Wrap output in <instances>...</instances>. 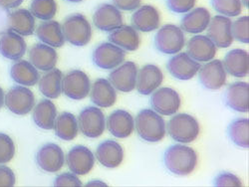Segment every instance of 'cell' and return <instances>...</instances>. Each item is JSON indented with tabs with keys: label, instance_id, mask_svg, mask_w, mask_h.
Listing matches in <instances>:
<instances>
[{
	"label": "cell",
	"instance_id": "cell-1",
	"mask_svg": "<svg viewBox=\"0 0 249 187\" xmlns=\"http://www.w3.org/2000/svg\"><path fill=\"white\" fill-rule=\"evenodd\" d=\"M165 168L178 176H186L194 172L197 165L196 151L183 143L175 144L165 151L163 154Z\"/></svg>",
	"mask_w": 249,
	"mask_h": 187
},
{
	"label": "cell",
	"instance_id": "cell-2",
	"mask_svg": "<svg viewBox=\"0 0 249 187\" xmlns=\"http://www.w3.org/2000/svg\"><path fill=\"white\" fill-rule=\"evenodd\" d=\"M135 129L139 136L148 142H159L162 140L167 133L164 119L153 109L142 110L137 115Z\"/></svg>",
	"mask_w": 249,
	"mask_h": 187
},
{
	"label": "cell",
	"instance_id": "cell-3",
	"mask_svg": "<svg viewBox=\"0 0 249 187\" xmlns=\"http://www.w3.org/2000/svg\"><path fill=\"white\" fill-rule=\"evenodd\" d=\"M62 31H63L65 41L77 47L88 45L93 34L89 20L86 16L80 13L68 16L62 24Z\"/></svg>",
	"mask_w": 249,
	"mask_h": 187
},
{
	"label": "cell",
	"instance_id": "cell-4",
	"mask_svg": "<svg viewBox=\"0 0 249 187\" xmlns=\"http://www.w3.org/2000/svg\"><path fill=\"white\" fill-rule=\"evenodd\" d=\"M167 131L170 136L178 143L195 141L200 132L197 119L189 114H178L169 120Z\"/></svg>",
	"mask_w": 249,
	"mask_h": 187
},
{
	"label": "cell",
	"instance_id": "cell-5",
	"mask_svg": "<svg viewBox=\"0 0 249 187\" xmlns=\"http://www.w3.org/2000/svg\"><path fill=\"white\" fill-rule=\"evenodd\" d=\"M184 45V33L180 27L175 24L163 25L156 34L155 46L162 54L175 55L181 51Z\"/></svg>",
	"mask_w": 249,
	"mask_h": 187
},
{
	"label": "cell",
	"instance_id": "cell-6",
	"mask_svg": "<svg viewBox=\"0 0 249 187\" xmlns=\"http://www.w3.org/2000/svg\"><path fill=\"white\" fill-rule=\"evenodd\" d=\"M79 131L88 138H98L106 130V118L98 107L82 110L77 119Z\"/></svg>",
	"mask_w": 249,
	"mask_h": 187
},
{
	"label": "cell",
	"instance_id": "cell-7",
	"mask_svg": "<svg viewBox=\"0 0 249 187\" xmlns=\"http://www.w3.org/2000/svg\"><path fill=\"white\" fill-rule=\"evenodd\" d=\"M90 91L91 81L83 71L73 70L62 79V93L71 100H84L88 97Z\"/></svg>",
	"mask_w": 249,
	"mask_h": 187
},
{
	"label": "cell",
	"instance_id": "cell-8",
	"mask_svg": "<svg viewBox=\"0 0 249 187\" xmlns=\"http://www.w3.org/2000/svg\"><path fill=\"white\" fill-rule=\"evenodd\" d=\"M4 103L11 113L17 116H25L33 110L35 97L33 92L27 87L15 86L6 94Z\"/></svg>",
	"mask_w": 249,
	"mask_h": 187
},
{
	"label": "cell",
	"instance_id": "cell-9",
	"mask_svg": "<svg viewBox=\"0 0 249 187\" xmlns=\"http://www.w3.org/2000/svg\"><path fill=\"white\" fill-rule=\"evenodd\" d=\"M197 74L201 86L206 90L218 91L226 84L227 73L220 60L206 62L199 68Z\"/></svg>",
	"mask_w": 249,
	"mask_h": 187
},
{
	"label": "cell",
	"instance_id": "cell-10",
	"mask_svg": "<svg viewBox=\"0 0 249 187\" xmlns=\"http://www.w3.org/2000/svg\"><path fill=\"white\" fill-rule=\"evenodd\" d=\"M126 54L124 51L111 42H103L93 52L95 66L103 70H113L124 63Z\"/></svg>",
	"mask_w": 249,
	"mask_h": 187
},
{
	"label": "cell",
	"instance_id": "cell-11",
	"mask_svg": "<svg viewBox=\"0 0 249 187\" xmlns=\"http://www.w3.org/2000/svg\"><path fill=\"white\" fill-rule=\"evenodd\" d=\"M232 21L230 17L216 15L211 19L207 26V37H209L217 48L225 49L231 47L233 43V36L231 32Z\"/></svg>",
	"mask_w": 249,
	"mask_h": 187
},
{
	"label": "cell",
	"instance_id": "cell-12",
	"mask_svg": "<svg viewBox=\"0 0 249 187\" xmlns=\"http://www.w3.org/2000/svg\"><path fill=\"white\" fill-rule=\"evenodd\" d=\"M151 95V107L160 116H174L178 112L181 100L178 93L174 89L160 88Z\"/></svg>",
	"mask_w": 249,
	"mask_h": 187
},
{
	"label": "cell",
	"instance_id": "cell-13",
	"mask_svg": "<svg viewBox=\"0 0 249 187\" xmlns=\"http://www.w3.org/2000/svg\"><path fill=\"white\" fill-rule=\"evenodd\" d=\"M138 71V67L134 62H124L113 69L109 75V81L116 91L131 93L136 89Z\"/></svg>",
	"mask_w": 249,
	"mask_h": 187
},
{
	"label": "cell",
	"instance_id": "cell-14",
	"mask_svg": "<svg viewBox=\"0 0 249 187\" xmlns=\"http://www.w3.org/2000/svg\"><path fill=\"white\" fill-rule=\"evenodd\" d=\"M93 23L97 29L103 32H112L123 25L124 16L113 3H103L93 14Z\"/></svg>",
	"mask_w": 249,
	"mask_h": 187
},
{
	"label": "cell",
	"instance_id": "cell-15",
	"mask_svg": "<svg viewBox=\"0 0 249 187\" xmlns=\"http://www.w3.org/2000/svg\"><path fill=\"white\" fill-rule=\"evenodd\" d=\"M36 162L43 171L54 173L63 168L65 155L58 144L46 143L39 149L36 154Z\"/></svg>",
	"mask_w": 249,
	"mask_h": 187
},
{
	"label": "cell",
	"instance_id": "cell-16",
	"mask_svg": "<svg viewBox=\"0 0 249 187\" xmlns=\"http://www.w3.org/2000/svg\"><path fill=\"white\" fill-rule=\"evenodd\" d=\"M167 67L174 78L180 81H189L197 75L201 65L186 52H178L169 60Z\"/></svg>",
	"mask_w": 249,
	"mask_h": 187
},
{
	"label": "cell",
	"instance_id": "cell-17",
	"mask_svg": "<svg viewBox=\"0 0 249 187\" xmlns=\"http://www.w3.org/2000/svg\"><path fill=\"white\" fill-rule=\"evenodd\" d=\"M69 170L77 175H86L92 171L95 164L93 153L84 145H76L65 157Z\"/></svg>",
	"mask_w": 249,
	"mask_h": 187
},
{
	"label": "cell",
	"instance_id": "cell-18",
	"mask_svg": "<svg viewBox=\"0 0 249 187\" xmlns=\"http://www.w3.org/2000/svg\"><path fill=\"white\" fill-rule=\"evenodd\" d=\"M217 47L213 41L205 35H195L186 44V53L198 63H206L216 55Z\"/></svg>",
	"mask_w": 249,
	"mask_h": 187
},
{
	"label": "cell",
	"instance_id": "cell-19",
	"mask_svg": "<svg viewBox=\"0 0 249 187\" xmlns=\"http://www.w3.org/2000/svg\"><path fill=\"white\" fill-rule=\"evenodd\" d=\"M163 79V74L158 66L146 65L138 71L136 89L139 94L149 96L160 88Z\"/></svg>",
	"mask_w": 249,
	"mask_h": 187
},
{
	"label": "cell",
	"instance_id": "cell-20",
	"mask_svg": "<svg viewBox=\"0 0 249 187\" xmlns=\"http://www.w3.org/2000/svg\"><path fill=\"white\" fill-rule=\"evenodd\" d=\"M106 127L113 136L127 138L135 131V119L129 112L117 110L108 117Z\"/></svg>",
	"mask_w": 249,
	"mask_h": 187
},
{
	"label": "cell",
	"instance_id": "cell-21",
	"mask_svg": "<svg viewBox=\"0 0 249 187\" xmlns=\"http://www.w3.org/2000/svg\"><path fill=\"white\" fill-rule=\"evenodd\" d=\"M132 24L140 32H153L160 27V14L159 10L150 4L142 5L133 11Z\"/></svg>",
	"mask_w": 249,
	"mask_h": 187
},
{
	"label": "cell",
	"instance_id": "cell-22",
	"mask_svg": "<svg viewBox=\"0 0 249 187\" xmlns=\"http://www.w3.org/2000/svg\"><path fill=\"white\" fill-rule=\"evenodd\" d=\"M211 19L212 15L209 9L205 7L193 8L191 11L184 13L180 21V28L189 34H200L206 30Z\"/></svg>",
	"mask_w": 249,
	"mask_h": 187
},
{
	"label": "cell",
	"instance_id": "cell-23",
	"mask_svg": "<svg viewBox=\"0 0 249 187\" xmlns=\"http://www.w3.org/2000/svg\"><path fill=\"white\" fill-rule=\"evenodd\" d=\"M225 103L232 111L247 113L249 110V85L246 82H234L225 92Z\"/></svg>",
	"mask_w": 249,
	"mask_h": 187
},
{
	"label": "cell",
	"instance_id": "cell-24",
	"mask_svg": "<svg viewBox=\"0 0 249 187\" xmlns=\"http://www.w3.org/2000/svg\"><path fill=\"white\" fill-rule=\"evenodd\" d=\"M29 62L37 70L48 72L56 67L58 54L53 47L37 43L29 51Z\"/></svg>",
	"mask_w": 249,
	"mask_h": 187
},
{
	"label": "cell",
	"instance_id": "cell-25",
	"mask_svg": "<svg viewBox=\"0 0 249 187\" xmlns=\"http://www.w3.org/2000/svg\"><path fill=\"white\" fill-rule=\"evenodd\" d=\"M90 98L95 106L99 108H111L117 102L116 89L107 79L96 80L91 87Z\"/></svg>",
	"mask_w": 249,
	"mask_h": 187
},
{
	"label": "cell",
	"instance_id": "cell-26",
	"mask_svg": "<svg viewBox=\"0 0 249 187\" xmlns=\"http://www.w3.org/2000/svg\"><path fill=\"white\" fill-rule=\"evenodd\" d=\"M96 158L104 168L116 169L124 160V150L115 140H105L96 150Z\"/></svg>",
	"mask_w": 249,
	"mask_h": 187
},
{
	"label": "cell",
	"instance_id": "cell-27",
	"mask_svg": "<svg viewBox=\"0 0 249 187\" xmlns=\"http://www.w3.org/2000/svg\"><path fill=\"white\" fill-rule=\"evenodd\" d=\"M27 50V45L23 36L13 31L4 33L0 38V54L4 58L18 61L22 59Z\"/></svg>",
	"mask_w": 249,
	"mask_h": 187
},
{
	"label": "cell",
	"instance_id": "cell-28",
	"mask_svg": "<svg viewBox=\"0 0 249 187\" xmlns=\"http://www.w3.org/2000/svg\"><path fill=\"white\" fill-rule=\"evenodd\" d=\"M111 43L122 48L124 51L134 52L140 48L141 37L139 31L133 26L122 25L109 35Z\"/></svg>",
	"mask_w": 249,
	"mask_h": 187
},
{
	"label": "cell",
	"instance_id": "cell-29",
	"mask_svg": "<svg viewBox=\"0 0 249 187\" xmlns=\"http://www.w3.org/2000/svg\"><path fill=\"white\" fill-rule=\"evenodd\" d=\"M222 64L228 75L235 78H244L249 72L248 52L242 49H233L225 55Z\"/></svg>",
	"mask_w": 249,
	"mask_h": 187
},
{
	"label": "cell",
	"instance_id": "cell-30",
	"mask_svg": "<svg viewBox=\"0 0 249 187\" xmlns=\"http://www.w3.org/2000/svg\"><path fill=\"white\" fill-rule=\"evenodd\" d=\"M36 35L41 42L53 48H60L66 42L62 25L52 19L41 23L36 29Z\"/></svg>",
	"mask_w": 249,
	"mask_h": 187
},
{
	"label": "cell",
	"instance_id": "cell-31",
	"mask_svg": "<svg viewBox=\"0 0 249 187\" xmlns=\"http://www.w3.org/2000/svg\"><path fill=\"white\" fill-rule=\"evenodd\" d=\"M8 26L21 36H31L35 31V17L27 9H17L8 16Z\"/></svg>",
	"mask_w": 249,
	"mask_h": 187
},
{
	"label": "cell",
	"instance_id": "cell-32",
	"mask_svg": "<svg viewBox=\"0 0 249 187\" xmlns=\"http://www.w3.org/2000/svg\"><path fill=\"white\" fill-rule=\"evenodd\" d=\"M10 76L17 84L25 87L35 86L40 79L38 70L26 60H18L13 64Z\"/></svg>",
	"mask_w": 249,
	"mask_h": 187
},
{
	"label": "cell",
	"instance_id": "cell-33",
	"mask_svg": "<svg viewBox=\"0 0 249 187\" xmlns=\"http://www.w3.org/2000/svg\"><path fill=\"white\" fill-rule=\"evenodd\" d=\"M32 118L36 126L40 129L52 130L57 118V109L54 102L48 99L40 101L33 108Z\"/></svg>",
	"mask_w": 249,
	"mask_h": 187
},
{
	"label": "cell",
	"instance_id": "cell-34",
	"mask_svg": "<svg viewBox=\"0 0 249 187\" xmlns=\"http://www.w3.org/2000/svg\"><path fill=\"white\" fill-rule=\"evenodd\" d=\"M55 135L62 140L70 141L77 137L79 133L78 120L76 117L68 112L57 116L54 123Z\"/></svg>",
	"mask_w": 249,
	"mask_h": 187
},
{
	"label": "cell",
	"instance_id": "cell-35",
	"mask_svg": "<svg viewBox=\"0 0 249 187\" xmlns=\"http://www.w3.org/2000/svg\"><path fill=\"white\" fill-rule=\"evenodd\" d=\"M62 79L63 74L59 69H52L44 74L38 81L39 91L47 99H57L62 94Z\"/></svg>",
	"mask_w": 249,
	"mask_h": 187
},
{
	"label": "cell",
	"instance_id": "cell-36",
	"mask_svg": "<svg viewBox=\"0 0 249 187\" xmlns=\"http://www.w3.org/2000/svg\"><path fill=\"white\" fill-rule=\"evenodd\" d=\"M231 140L238 148L247 149L249 147V120L248 119H237L231 122L227 129Z\"/></svg>",
	"mask_w": 249,
	"mask_h": 187
},
{
	"label": "cell",
	"instance_id": "cell-37",
	"mask_svg": "<svg viewBox=\"0 0 249 187\" xmlns=\"http://www.w3.org/2000/svg\"><path fill=\"white\" fill-rule=\"evenodd\" d=\"M57 10L58 5L55 0H32L30 4V12L32 15L43 21L53 19Z\"/></svg>",
	"mask_w": 249,
	"mask_h": 187
},
{
	"label": "cell",
	"instance_id": "cell-38",
	"mask_svg": "<svg viewBox=\"0 0 249 187\" xmlns=\"http://www.w3.org/2000/svg\"><path fill=\"white\" fill-rule=\"evenodd\" d=\"M213 9L219 14L226 17H237L242 12L241 0H212Z\"/></svg>",
	"mask_w": 249,
	"mask_h": 187
},
{
	"label": "cell",
	"instance_id": "cell-39",
	"mask_svg": "<svg viewBox=\"0 0 249 187\" xmlns=\"http://www.w3.org/2000/svg\"><path fill=\"white\" fill-rule=\"evenodd\" d=\"M233 39L240 43H249V17L242 16L237 18L231 24Z\"/></svg>",
	"mask_w": 249,
	"mask_h": 187
},
{
	"label": "cell",
	"instance_id": "cell-40",
	"mask_svg": "<svg viewBox=\"0 0 249 187\" xmlns=\"http://www.w3.org/2000/svg\"><path fill=\"white\" fill-rule=\"evenodd\" d=\"M15 154V144L12 138L0 133V164L9 162Z\"/></svg>",
	"mask_w": 249,
	"mask_h": 187
},
{
	"label": "cell",
	"instance_id": "cell-41",
	"mask_svg": "<svg viewBox=\"0 0 249 187\" xmlns=\"http://www.w3.org/2000/svg\"><path fill=\"white\" fill-rule=\"evenodd\" d=\"M196 0H167L168 8L177 14H184L195 8Z\"/></svg>",
	"mask_w": 249,
	"mask_h": 187
},
{
	"label": "cell",
	"instance_id": "cell-42",
	"mask_svg": "<svg viewBox=\"0 0 249 187\" xmlns=\"http://www.w3.org/2000/svg\"><path fill=\"white\" fill-rule=\"evenodd\" d=\"M215 186H235L239 187L242 186V181L239 177L231 172H221L219 173L214 179Z\"/></svg>",
	"mask_w": 249,
	"mask_h": 187
},
{
	"label": "cell",
	"instance_id": "cell-43",
	"mask_svg": "<svg viewBox=\"0 0 249 187\" xmlns=\"http://www.w3.org/2000/svg\"><path fill=\"white\" fill-rule=\"evenodd\" d=\"M54 186H82V181L77 174L71 172H64L55 178Z\"/></svg>",
	"mask_w": 249,
	"mask_h": 187
},
{
	"label": "cell",
	"instance_id": "cell-44",
	"mask_svg": "<svg viewBox=\"0 0 249 187\" xmlns=\"http://www.w3.org/2000/svg\"><path fill=\"white\" fill-rule=\"evenodd\" d=\"M16 177L14 172L5 165H0V186H14Z\"/></svg>",
	"mask_w": 249,
	"mask_h": 187
},
{
	"label": "cell",
	"instance_id": "cell-45",
	"mask_svg": "<svg viewBox=\"0 0 249 187\" xmlns=\"http://www.w3.org/2000/svg\"><path fill=\"white\" fill-rule=\"evenodd\" d=\"M113 4L121 11H135L141 6L142 0H112Z\"/></svg>",
	"mask_w": 249,
	"mask_h": 187
},
{
	"label": "cell",
	"instance_id": "cell-46",
	"mask_svg": "<svg viewBox=\"0 0 249 187\" xmlns=\"http://www.w3.org/2000/svg\"><path fill=\"white\" fill-rule=\"evenodd\" d=\"M24 0H0V7L3 9H14L23 3Z\"/></svg>",
	"mask_w": 249,
	"mask_h": 187
},
{
	"label": "cell",
	"instance_id": "cell-47",
	"mask_svg": "<svg viewBox=\"0 0 249 187\" xmlns=\"http://www.w3.org/2000/svg\"><path fill=\"white\" fill-rule=\"evenodd\" d=\"M86 186H108V185H107V183L100 181V180H93V181L88 182L86 184Z\"/></svg>",
	"mask_w": 249,
	"mask_h": 187
},
{
	"label": "cell",
	"instance_id": "cell-48",
	"mask_svg": "<svg viewBox=\"0 0 249 187\" xmlns=\"http://www.w3.org/2000/svg\"><path fill=\"white\" fill-rule=\"evenodd\" d=\"M4 98H5L4 92H3L2 88H0V109H1L4 105Z\"/></svg>",
	"mask_w": 249,
	"mask_h": 187
},
{
	"label": "cell",
	"instance_id": "cell-49",
	"mask_svg": "<svg viewBox=\"0 0 249 187\" xmlns=\"http://www.w3.org/2000/svg\"><path fill=\"white\" fill-rule=\"evenodd\" d=\"M241 3H242V6H245L246 8H248V5H249V0H241Z\"/></svg>",
	"mask_w": 249,
	"mask_h": 187
},
{
	"label": "cell",
	"instance_id": "cell-50",
	"mask_svg": "<svg viewBox=\"0 0 249 187\" xmlns=\"http://www.w3.org/2000/svg\"><path fill=\"white\" fill-rule=\"evenodd\" d=\"M66 1L71 2V3H80L82 1H84V0H66Z\"/></svg>",
	"mask_w": 249,
	"mask_h": 187
}]
</instances>
